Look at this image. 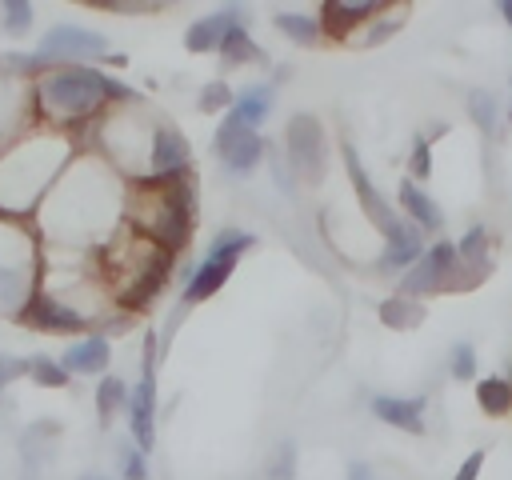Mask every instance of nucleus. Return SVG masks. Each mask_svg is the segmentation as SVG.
<instances>
[{
    "label": "nucleus",
    "instance_id": "nucleus-40",
    "mask_svg": "<svg viewBox=\"0 0 512 480\" xmlns=\"http://www.w3.org/2000/svg\"><path fill=\"white\" fill-rule=\"evenodd\" d=\"M80 480H104V476H80Z\"/></svg>",
    "mask_w": 512,
    "mask_h": 480
},
{
    "label": "nucleus",
    "instance_id": "nucleus-1",
    "mask_svg": "<svg viewBox=\"0 0 512 480\" xmlns=\"http://www.w3.org/2000/svg\"><path fill=\"white\" fill-rule=\"evenodd\" d=\"M36 96H40V108L48 116L80 120V116H92L104 100H132L136 92L116 84L112 76H104L96 68H60L36 84Z\"/></svg>",
    "mask_w": 512,
    "mask_h": 480
},
{
    "label": "nucleus",
    "instance_id": "nucleus-27",
    "mask_svg": "<svg viewBox=\"0 0 512 480\" xmlns=\"http://www.w3.org/2000/svg\"><path fill=\"white\" fill-rule=\"evenodd\" d=\"M120 404H128V388H124V380L104 376V380L96 384V412H100V420L108 424V420L116 416V408H120Z\"/></svg>",
    "mask_w": 512,
    "mask_h": 480
},
{
    "label": "nucleus",
    "instance_id": "nucleus-21",
    "mask_svg": "<svg viewBox=\"0 0 512 480\" xmlns=\"http://www.w3.org/2000/svg\"><path fill=\"white\" fill-rule=\"evenodd\" d=\"M404 16H408V8H384L376 20H368V28H364V36H356V48H376V44H384V40H392L396 32H400V24H404Z\"/></svg>",
    "mask_w": 512,
    "mask_h": 480
},
{
    "label": "nucleus",
    "instance_id": "nucleus-17",
    "mask_svg": "<svg viewBox=\"0 0 512 480\" xmlns=\"http://www.w3.org/2000/svg\"><path fill=\"white\" fill-rule=\"evenodd\" d=\"M232 268H236V260H204V264L192 272L188 288H184V304H200V300H208L216 288H224V280L232 276Z\"/></svg>",
    "mask_w": 512,
    "mask_h": 480
},
{
    "label": "nucleus",
    "instance_id": "nucleus-14",
    "mask_svg": "<svg viewBox=\"0 0 512 480\" xmlns=\"http://www.w3.org/2000/svg\"><path fill=\"white\" fill-rule=\"evenodd\" d=\"M236 24H240V8H220V12L196 20V24L184 32V48H188V52H212V48H220L224 32L236 28Z\"/></svg>",
    "mask_w": 512,
    "mask_h": 480
},
{
    "label": "nucleus",
    "instance_id": "nucleus-18",
    "mask_svg": "<svg viewBox=\"0 0 512 480\" xmlns=\"http://www.w3.org/2000/svg\"><path fill=\"white\" fill-rule=\"evenodd\" d=\"M272 112V88L268 84H252V88H244L240 96H236V104H232V120H240V124H248V128H256V124H264V116Z\"/></svg>",
    "mask_w": 512,
    "mask_h": 480
},
{
    "label": "nucleus",
    "instance_id": "nucleus-7",
    "mask_svg": "<svg viewBox=\"0 0 512 480\" xmlns=\"http://www.w3.org/2000/svg\"><path fill=\"white\" fill-rule=\"evenodd\" d=\"M340 152H344V172H348V180H352V192H356V204L364 208V216H368V224H376L384 236L400 224V216L392 212V204L376 192V184L368 180V172H364V164H360V156H356V148L344 140L340 144Z\"/></svg>",
    "mask_w": 512,
    "mask_h": 480
},
{
    "label": "nucleus",
    "instance_id": "nucleus-34",
    "mask_svg": "<svg viewBox=\"0 0 512 480\" xmlns=\"http://www.w3.org/2000/svg\"><path fill=\"white\" fill-rule=\"evenodd\" d=\"M292 472H296V444L284 440L276 448V460H272V480H292Z\"/></svg>",
    "mask_w": 512,
    "mask_h": 480
},
{
    "label": "nucleus",
    "instance_id": "nucleus-16",
    "mask_svg": "<svg viewBox=\"0 0 512 480\" xmlns=\"http://www.w3.org/2000/svg\"><path fill=\"white\" fill-rule=\"evenodd\" d=\"M108 360H112L108 336H88V340H80V344H72V348L64 352L60 368H64V372H80V376H96V372L108 368Z\"/></svg>",
    "mask_w": 512,
    "mask_h": 480
},
{
    "label": "nucleus",
    "instance_id": "nucleus-38",
    "mask_svg": "<svg viewBox=\"0 0 512 480\" xmlns=\"http://www.w3.org/2000/svg\"><path fill=\"white\" fill-rule=\"evenodd\" d=\"M348 480H372V468H368L364 460H356V464L348 468Z\"/></svg>",
    "mask_w": 512,
    "mask_h": 480
},
{
    "label": "nucleus",
    "instance_id": "nucleus-25",
    "mask_svg": "<svg viewBox=\"0 0 512 480\" xmlns=\"http://www.w3.org/2000/svg\"><path fill=\"white\" fill-rule=\"evenodd\" d=\"M256 244L252 232H240V228H220L208 244V260H236L240 252H248Z\"/></svg>",
    "mask_w": 512,
    "mask_h": 480
},
{
    "label": "nucleus",
    "instance_id": "nucleus-9",
    "mask_svg": "<svg viewBox=\"0 0 512 480\" xmlns=\"http://www.w3.org/2000/svg\"><path fill=\"white\" fill-rule=\"evenodd\" d=\"M380 12H384L380 0H364V4L324 0V4H320V36H328V40H348V32H356L360 24L376 20Z\"/></svg>",
    "mask_w": 512,
    "mask_h": 480
},
{
    "label": "nucleus",
    "instance_id": "nucleus-42",
    "mask_svg": "<svg viewBox=\"0 0 512 480\" xmlns=\"http://www.w3.org/2000/svg\"><path fill=\"white\" fill-rule=\"evenodd\" d=\"M508 384H512V372H508Z\"/></svg>",
    "mask_w": 512,
    "mask_h": 480
},
{
    "label": "nucleus",
    "instance_id": "nucleus-3",
    "mask_svg": "<svg viewBox=\"0 0 512 480\" xmlns=\"http://www.w3.org/2000/svg\"><path fill=\"white\" fill-rule=\"evenodd\" d=\"M456 244L452 240H436L432 248H424V256L400 276V296L408 300H420V296H432V292H444L452 268H456Z\"/></svg>",
    "mask_w": 512,
    "mask_h": 480
},
{
    "label": "nucleus",
    "instance_id": "nucleus-12",
    "mask_svg": "<svg viewBox=\"0 0 512 480\" xmlns=\"http://www.w3.org/2000/svg\"><path fill=\"white\" fill-rule=\"evenodd\" d=\"M424 408H428L424 396H372V416L412 436L424 432Z\"/></svg>",
    "mask_w": 512,
    "mask_h": 480
},
{
    "label": "nucleus",
    "instance_id": "nucleus-35",
    "mask_svg": "<svg viewBox=\"0 0 512 480\" xmlns=\"http://www.w3.org/2000/svg\"><path fill=\"white\" fill-rule=\"evenodd\" d=\"M120 468H124L128 480H144V476H148V468H144V452H140V448H124Z\"/></svg>",
    "mask_w": 512,
    "mask_h": 480
},
{
    "label": "nucleus",
    "instance_id": "nucleus-32",
    "mask_svg": "<svg viewBox=\"0 0 512 480\" xmlns=\"http://www.w3.org/2000/svg\"><path fill=\"white\" fill-rule=\"evenodd\" d=\"M408 172H412V184H416V180H428V176H432V148H428V136H416V140H412Z\"/></svg>",
    "mask_w": 512,
    "mask_h": 480
},
{
    "label": "nucleus",
    "instance_id": "nucleus-10",
    "mask_svg": "<svg viewBox=\"0 0 512 480\" xmlns=\"http://www.w3.org/2000/svg\"><path fill=\"white\" fill-rule=\"evenodd\" d=\"M420 256H424V236H420V228L408 224V220H400V224L384 236V252H380V260H376V268H380V272H408Z\"/></svg>",
    "mask_w": 512,
    "mask_h": 480
},
{
    "label": "nucleus",
    "instance_id": "nucleus-15",
    "mask_svg": "<svg viewBox=\"0 0 512 480\" xmlns=\"http://www.w3.org/2000/svg\"><path fill=\"white\" fill-rule=\"evenodd\" d=\"M400 208L408 212V224H416L420 232H440L444 228V212H440V204L420 188V184H412V180H400Z\"/></svg>",
    "mask_w": 512,
    "mask_h": 480
},
{
    "label": "nucleus",
    "instance_id": "nucleus-26",
    "mask_svg": "<svg viewBox=\"0 0 512 480\" xmlns=\"http://www.w3.org/2000/svg\"><path fill=\"white\" fill-rule=\"evenodd\" d=\"M468 116H472V124H476L484 136H492V132H496V124H500L496 96H492V92H484V88H472V92H468Z\"/></svg>",
    "mask_w": 512,
    "mask_h": 480
},
{
    "label": "nucleus",
    "instance_id": "nucleus-28",
    "mask_svg": "<svg viewBox=\"0 0 512 480\" xmlns=\"http://www.w3.org/2000/svg\"><path fill=\"white\" fill-rule=\"evenodd\" d=\"M456 256L460 260H492V236L484 224H472L460 240H456Z\"/></svg>",
    "mask_w": 512,
    "mask_h": 480
},
{
    "label": "nucleus",
    "instance_id": "nucleus-5",
    "mask_svg": "<svg viewBox=\"0 0 512 480\" xmlns=\"http://www.w3.org/2000/svg\"><path fill=\"white\" fill-rule=\"evenodd\" d=\"M108 52V40L100 32H88V28H52L36 52H32V64H52V60H88V56H104Z\"/></svg>",
    "mask_w": 512,
    "mask_h": 480
},
{
    "label": "nucleus",
    "instance_id": "nucleus-39",
    "mask_svg": "<svg viewBox=\"0 0 512 480\" xmlns=\"http://www.w3.org/2000/svg\"><path fill=\"white\" fill-rule=\"evenodd\" d=\"M496 8H500V16H504V20H508V28H512V0H500Z\"/></svg>",
    "mask_w": 512,
    "mask_h": 480
},
{
    "label": "nucleus",
    "instance_id": "nucleus-4",
    "mask_svg": "<svg viewBox=\"0 0 512 480\" xmlns=\"http://www.w3.org/2000/svg\"><path fill=\"white\" fill-rule=\"evenodd\" d=\"M152 416H156V332L144 336V372H140L136 392L128 396V424H132V436H136L140 452H148L156 444Z\"/></svg>",
    "mask_w": 512,
    "mask_h": 480
},
{
    "label": "nucleus",
    "instance_id": "nucleus-23",
    "mask_svg": "<svg viewBox=\"0 0 512 480\" xmlns=\"http://www.w3.org/2000/svg\"><path fill=\"white\" fill-rule=\"evenodd\" d=\"M220 56H224V64L240 68V64H248V60H260V48L252 44L248 28H244V24H236V28H228V32H224V40H220Z\"/></svg>",
    "mask_w": 512,
    "mask_h": 480
},
{
    "label": "nucleus",
    "instance_id": "nucleus-29",
    "mask_svg": "<svg viewBox=\"0 0 512 480\" xmlns=\"http://www.w3.org/2000/svg\"><path fill=\"white\" fill-rule=\"evenodd\" d=\"M28 376H32L36 384H44V388H64V384H68V372H64L56 360H48V356H32V360H28Z\"/></svg>",
    "mask_w": 512,
    "mask_h": 480
},
{
    "label": "nucleus",
    "instance_id": "nucleus-36",
    "mask_svg": "<svg viewBox=\"0 0 512 480\" xmlns=\"http://www.w3.org/2000/svg\"><path fill=\"white\" fill-rule=\"evenodd\" d=\"M480 468H484V452L476 448V452H468V456H464V464L456 468V476H452V480H480Z\"/></svg>",
    "mask_w": 512,
    "mask_h": 480
},
{
    "label": "nucleus",
    "instance_id": "nucleus-31",
    "mask_svg": "<svg viewBox=\"0 0 512 480\" xmlns=\"http://www.w3.org/2000/svg\"><path fill=\"white\" fill-rule=\"evenodd\" d=\"M232 104H236V96H232V88H228L224 80L204 84V92H200V112H224V108H232Z\"/></svg>",
    "mask_w": 512,
    "mask_h": 480
},
{
    "label": "nucleus",
    "instance_id": "nucleus-6",
    "mask_svg": "<svg viewBox=\"0 0 512 480\" xmlns=\"http://www.w3.org/2000/svg\"><path fill=\"white\" fill-rule=\"evenodd\" d=\"M212 144H216L224 168L236 172V176L252 172V168L260 164V152H264V140L256 136V128H248V124H240V120H232V116L216 128V140H212Z\"/></svg>",
    "mask_w": 512,
    "mask_h": 480
},
{
    "label": "nucleus",
    "instance_id": "nucleus-41",
    "mask_svg": "<svg viewBox=\"0 0 512 480\" xmlns=\"http://www.w3.org/2000/svg\"><path fill=\"white\" fill-rule=\"evenodd\" d=\"M508 120H512V104H508Z\"/></svg>",
    "mask_w": 512,
    "mask_h": 480
},
{
    "label": "nucleus",
    "instance_id": "nucleus-37",
    "mask_svg": "<svg viewBox=\"0 0 512 480\" xmlns=\"http://www.w3.org/2000/svg\"><path fill=\"white\" fill-rule=\"evenodd\" d=\"M28 372V364L24 360H12V356H0V388L8 384V380H16V376H24Z\"/></svg>",
    "mask_w": 512,
    "mask_h": 480
},
{
    "label": "nucleus",
    "instance_id": "nucleus-24",
    "mask_svg": "<svg viewBox=\"0 0 512 480\" xmlns=\"http://www.w3.org/2000/svg\"><path fill=\"white\" fill-rule=\"evenodd\" d=\"M492 268H496L492 260H456V268H452L444 292H472V288H480V284L492 276Z\"/></svg>",
    "mask_w": 512,
    "mask_h": 480
},
{
    "label": "nucleus",
    "instance_id": "nucleus-33",
    "mask_svg": "<svg viewBox=\"0 0 512 480\" xmlns=\"http://www.w3.org/2000/svg\"><path fill=\"white\" fill-rule=\"evenodd\" d=\"M32 24V8L24 0H4V28L8 32H24Z\"/></svg>",
    "mask_w": 512,
    "mask_h": 480
},
{
    "label": "nucleus",
    "instance_id": "nucleus-20",
    "mask_svg": "<svg viewBox=\"0 0 512 480\" xmlns=\"http://www.w3.org/2000/svg\"><path fill=\"white\" fill-rule=\"evenodd\" d=\"M476 404L484 416H508L512 412V384L508 376H480L476 380Z\"/></svg>",
    "mask_w": 512,
    "mask_h": 480
},
{
    "label": "nucleus",
    "instance_id": "nucleus-2",
    "mask_svg": "<svg viewBox=\"0 0 512 480\" xmlns=\"http://www.w3.org/2000/svg\"><path fill=\"white\" fill-rule=\"evenodd\" d=\"M284 144H288V160H292L296 176H300L304 184H320V180H324V168H328L320 120L308 116V112H296V116L284 124Z\"/></svg>",
    "mask_w": 512,
    "mask_h": 480
},
{
    "label": "nucleus",
    "instance_id": "nucleus-22",
    "mask_svg": "<svg viewBox=\"0 0 512 480\" xmlns=\"http://www.w3.org/2000/svg\"><path fill=\"white\" fill-rule=\"evenodd\" d=\"M276 28H280L292 44H300V48H316V44H320V24H316L312 16H300V12H276Z\"/></svg>",
    "mask_w": 512,
    "mask_h": 480
},
{
    "label": "nucleus",
    "instance_id": "nucleus-11",
    "mask_svg": "<svg viewBox=\"0 0 512 480\" xmlns=\"http://www.w3.org/2000/svg\"><path fill=\"white\" fill-rule=\"evenodd\" d=\"M148 168H152V176H176V172H188V140H184L172 124L152 128Z\"/></svg>",
    "mask_w": 512,
    "mask_h": 480
},
{
    "label": "nucleus",
    "instance_id": "nucleus-30",
    "mask_svg": "<svg viewBox=\"0 0 512 480\" xmlns=\"http://www.w3.org/2000/svg\"><path fill=\"white\" fill-rule=\"evenodd\" d=\"M448 372H452V380H460V384L476 380V348H472V344H456V348H452V360H448Z\"/></svg>",
    "mask_w": 512,
    "mask_h": 480
},
{
    "label": "nucleus",
    "instance_id": "nucleus-19",
    "mask_svg": "<svg viewBox=\"0 0 512 480\" xmlns=\"http://www.w3.org/2000/svg\"><path fill=\"white\" fill-rule=\"evenodd\" d=\"M380 320L384 328H396V332H408V328H420L424 324V304L420 300H408V296H388L380 300Z\"/></svg>",
    "mask_w": 512,
    "mask_h": 480
},
{
    "label": "nucleus",
    "instance_id": "nucleus-8",
    "mask_svg": "<svg viewBox=\"0 0 512 480\" xmlns=\"http://www.w3.org/2000/svg\"><path fill=\"white\" fill-rule=\"evenodd\" d=\"M16 320L20 324H28V328H40V332H80L88 320L76 312V308H68L64 300H56V296H48V292H28V300L20 304V312H16Z\"/></svg>",
    "mask_w": 512,
    "mask_h": 480
},
{
    "label": "nucleus",
    "instance_id": "nucleus-13",
    "mask_svg": "<svg viewBox=\"0 0 512 480\" xmlns=\"http://www.w3.org/2000/svg\"><path fill=\"white\" fill-rule=\"evenodd\" d=\"M168 268H172V256L156 248V252L148 256V264L136 272V280L128 284V292L120 296V300H124V308H148V304H152V296L164 288V280H168Z\"/></svg>",
    "mask_w": 512,
    "mask_h": 480
}]
</instances>
